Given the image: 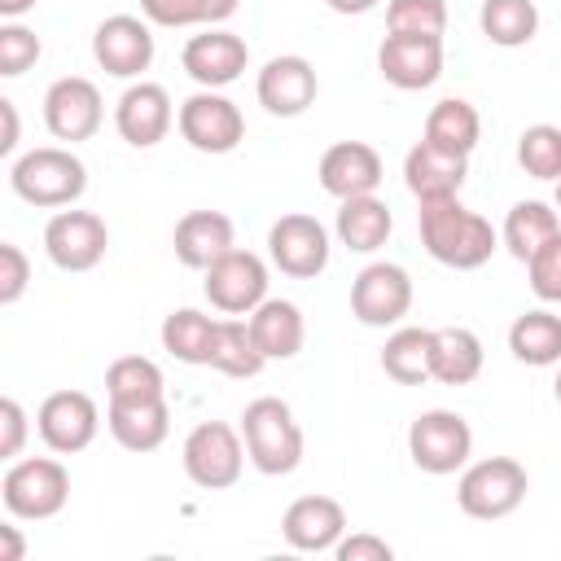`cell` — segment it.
<instances>
[{
	"label": "cell",
	"mask_w": 561,
	"mask_h": 561,
	"mask_svg": "<svg viewBox=\"0 0 561 561\" xmlns=\"http://www.w3.org/2000/svg\"><path fill=\"white\" fill-rule=\"evenodd\" d=\"M35 9V0H0V18L4 22H18L22 13H31Z\"/></svg>",
	"instance_id": "7dc6e473"
},
{
	"label": "cell",
	"mask_w": 561,
	"mask_h": 561,
	"mask_svg": "<svg viewBox=\"0 0 561 561\" xmlns=\"http://www.w3.org/2000/svg\"><path fill=\"white\" fill-rule=\"evenodd\" d=\"M210 368H219L224 377H259L267 368V355L259 351V342L250 333V320H237V316H219L215 320Z\"/></svg>",
	"instance_id": "f546056e"
},
{
	"label": "cell",
	"mask_w": 561,
	"mask_h": 561,
	"mask_svg": "<svg viewBox=\"0 0 561 561\" xmlns=\"http://www.w3.org/2000/svg\"><path fill=\"white\" fill-rule=\"evenodd\" d=\"M26 408L13 399V394H4L0 399V456L4 460H18L22 456V447H26Z\"/></svg>",
	"instance_id": "b9f144b4"
},
{
	"label": "cell",
	"mask_w": 561,
	"mask_h": 561,
	"mask_svg": "<svg viewBox=\"0 0 561 561\" xmlns=\"http://www.w3.org/2000/svg\"><path fill=\"white\" fill-rule=\"evenodd\" d=\"M245 320H250V333H254L259 351L267 355V364L294 359L307 342V320H302L298 302H289V298H263Z\"/></svg>",
	"instance_id": "d4e9b609"
},
{
	"label": "cell",
	"mask_w": 561,
	"mask_h": 561,
	"mask_svg": "<svg viewBox=\"0 0 561 561\" xmlns=\"http://www.w3.org/2000/svg\"><path fill=\"white\" fill-rule=\"evenodd\" d=\"M105 425L114 434V443L123 451H158L171 434V408H167V394L162 399H131V403H110L105 408Z\"/></svg>",
	"instance_id": "cb8c5ba5"
},
{
	"label": "cell",
	"mask_w": 561,
	"mask_h": 561,
	"mask_svg": "<svg viewBox=\"0 0 561 561\" xmlns=\"http://www.w3.org/2000/svg\"><path fill=\"white\" fill-rule=\"evenodd\" d=\"M241 0H140V13L153 26H224Z\"/></svg>",
	"instance_id": "d590c367"
},
{
	"label": "cell",
	"mask_w": 561,
	"mask_h": 561,
	"mask_svg": "<svg viewBox=\"0 0 561 561\" xmlns=\"http://www.w3.org/2000/svg\"><path fill=\"white\" fill-rule=\"evenodd\" d=\"M110 250V228L101 215L92 210H57L44 224V254L53 259V267L61 272H92Z\"/></svg>",
	"instance_id": "7c38bea8"
},
{
	"label": "cell",
	"mask_w": 561,
	"mask_h": 561,
	"mask_svg": "<svg viewBox=\"0 0 561 561\" xmlns=\"http://www.w3.org/2000/svg\"><path fill=\"white\" fill-rule=\"evenodd\" d=\"M333 557H337V561H390L394 548H390L381 535H373V530H355V535H342V539H337Z\"/></svg>",
	"instance_id": "7bdbcfd3"
},
{
	"label": "cell",
	"mask_w": 561,
	"mask_h": 561,
	"mask_svg": "<svg viewBox=\"0 0 561 561\" xmlns=\"http://www.w3.org/2000/svg\"><path fill=\"white\" fill-rule=\"evenodd\" d=\"M416 219H421L425 254L443 267H456V272H478L482 263H491V254L500 245V232L491 228V219L469 210L460 197L421 202Z\"/></svg>",
	"instance_id": "6da1fadb"
},
{
	"label": "cell",
	"mask_w": 561,
	"mask_h": 561,
	"mask_svg": "<svg viewBox=\"0 0 561 561\" xmlns=\"http://www.w3.org/2000/svg\"><path fill=\"white\" fill-rule=\"evenodd\" d=\"M412 311V276L399 263H368L351 280V316L368 329H390Z\"/></svg>",
	"instance_id": "8fae6325"
},
{
	"label": "cell",
	"mask_w": 561,
	"mask_h": 561,
	"mask_svg": "<svg viewBox=\"0 0 561 561\" xmlns=\"http://www.w3.org/2000/svg\"><path fill=\"white\" fill-rule=\"evenodd\" d=\"M0 118H4V136H0V153L9 158L18 149V105L9 96H0Z\"/></svg>",
	"instance_id": "ee69618b"
},
{
	"label": "cell",
	"mask_w": 561,
	"mask_h": 561,
	"mask_svg": "<svg viewBox=\"0 0 561 561\" xmlns=\"http://www.w3.org/2000/svg\"><path fill=\"white\" fill-rule=\"evenodd\" d=\"M526 491H530V478H526V465L522 460H513V456H486V460L465 465V473L456 482V504L473 522H500V517H508V513L522 508Z\"/></svg>",
	"instance_id": "5b68a950"
},
{
	"label": "cell",
	"mask_w": 561,
	"mask_h": 561,
	"mask_svg": "<svg viewBox=\"0 0 561 561\" xmlns=\"http://www.w3.org/2000/svg\"><path fill=\"white\" fill-rule=\"evenodd\" d=\"M469 175V158L434 149L430 140H416L403 158V184L416 202H438V197H460V184Z\"/></svg>",
	"instance_id": "7402d4cb"
},
{
	"label": "cell",
	"mask_w": 561,
	"mask_h": 561,
	"mask_svg": "<svg viewBox=\"0 0 561 561\" xmlns=\"http://www.w3.org/2000/svg\"><path fill=\"white\" fill-rule=\"evenodd\" d=\"M175 259L193 272H206L215 259H224L232 245H237V228L224 210H188L180 224H175Z\"/></svg>",
	"instance_id": "603a6c76"
},
{
	"label": "cell",
	"mask_w": 561,
	"mask_h": 561,
	"mask_svg": "<svg viewBox=\"0 0 561 561\" xmlns=\"http://www.w3.org/2000/svg\"><path fill=\"white\" fill-rule=\"evenodd\" d=\"M210 342H215V316H206L197 307H175L162 320V351L175 355L180 364L210 368Z\"/></svg>",
	"instance_id": "d6a6232c"
},
{
	"label": "cell",
	"mask_w": 561,
	"mask_h": 561,
	"mask_svg": "<svg viewBox=\"0 0 561 561\" xmlns=\"http://www.w3.org/2000/svg\"><path fill=\"white\" fill-rule=\"evenodd\" d=\"M329 228L307 210H289L267 228V259L294 280H316L329 267Z\"/></svg>",
	"instance_id": "9c48e42d"
},
{
	"label": "cell",
	"mask_w": 561,
	"mask_h": 561,
	"mask_svg": "<svg viewBox=\"0 0 561 561\" xmlns=\"http://www.w3.org/2000/svg\"><path fill=\"white\" fill-rule=\"evenodd\" d=\"M280 535L294 552H333L346 535V508L333 495H298L280 517Z\"/></svg>",
	"instance_id": "44dd1931"
},
{
	"label": "cell",
	"mask_w": 561,
	"mask_h": 561,
	"mask_svg": "<svg viewBox=\"0 0 561 561\" xmlns=\"http://www.w3.org/2000/svg\"><path fill=\"white\" fill-rule=\"evenodd\" d=\"M31 285V259L22 245L0 241V307H13Z\"/></svg>",
	"instance_id": "60d3db41"
},
{
	"label": "cell",
	"mask_w": 561,
	"mask_h": 561,
	"mask_svg": "<svg viewBox=\"0 0 561 561\" xmlns=\"http://www.w3.org/2000/svg\"><path fill=\"white\" fill-rule=\"evenodd\" d=\"M478 26L495 48H522L539 35V9L535 0H482Z\"/></svg>",
	"instance_id": "836d02e7"
},
{
	"label": "cell",
	"mask_w": 561,
	"mask_h": 561,
	"mask_svg": "<svg viewBox=\"0 0 561 561\" xmlns=\"http://www.w3.org/2000/svg\"><path fill=\"white\" fill-rule=\"evenodd\" d=\"M92 57L114 79H140L153 66V31L149 18L114 13L92 31Z\"/></svg>",
	"instance_id": "9a60e30c"
},
{
	"label": "cell",
	"mask_w": 561,
	"mask_h": 561,
	"mask_svg": "<svg viewBox=\"0 0 561 561\" xmlns=\"http://www.w3.org/2000/svg\"><path fill=\"white\" fill-rule=\"evenodd\" d=\"M9 188L39 210H61L75 206L88 188V167L79 162V153L61 149V145H39L22 158H13L9 167Z\"/></svg>",
	"instance_id": "3957f363"
},
{
	"label": "cell",
	"mask_w": 561,
	"mask_h": 561,
	"mask_svg": "<svg viewBox=\"0 0 561 561\" xmlns=\"http://www.w3.org/2000/svg\"><path fill=\"white\" fill-rule=\"evenodd\" d=\"M408 456L421 473H434V478H447L456 469L469 465L473 456V430L460 412L451 408H430L421 412L412 425H408Z\"/></svg>",
	"instance_id": "52a82bcc"
},
{
	"label": "cell",
	"mask_w": 561,
	"mask_h": 561,
	"mask_svg": "<svg viewBox=\"0 0 561 561\" xmlns=\"http://www.w3.org/2000/svg\"><path fill=\"white\" fill-rule=\"evenodd\" d=\"M180 460H184V473L193 486L202 491H228L241 482V469H245V438L241 430H232L228 421H202L188 430L184 447H180Z\"/></svg>",
	"instance_id": "8992f818"
},
{
	"label": "cell",
	"mask_w": 561,
	"mask_h": 561,
	"mask_svg": "<svg viewBox=\"0 0 561 561\" xmlns=\"http://www.w3.org/2000/svg\"><path fill=\"white\" fill-rule=\"evenodd\" d=\"M561 232V219H557V210L548 206V202H539V197H530V202H517L508 215H504V228H500V241H504V250L517 259V263H526L548 237H557Z\"/></svg>",
	"instance_id": "1f68e13d"
},
{
	"label": "cell",
	"mask_w": 561,
	"mask_h": 561,
	"mask_svg": "<svg viewBox=\"0 0 561 561\" xmlns=\"http://www.w3.org/2000/svg\"><path fill=\"white\" fill-rule=\"evenodd\" d=\"M241 438H245V456L259 473L267 478H285L302 465V425L294 416V408L276 394L250 399L241 412Z\"/></svg>",
	"instance_id": "7a4b0ae2"
},
{
	"label": "cell",
	"mask_w": 561,
	"mask_h": 561,
	"mask_svg": "<svg viewBox=\"0 0 561 561\" xmlns=\"http://www.w3.org/2000/svg\"><path fill=\"white\" fill-rule=\"evenodd\" d=\"M180 66L193 83L202 88H228L241 79V70L250 66V44L237 31L224 26H206L202 35H193L180 53Z\"/></svg>",
	"instance_id": "ac0fdd59"
},
{
	"label": "cell",
	"mask_w": 561,
	"mask_h": 561,
	"mask_svg": "<svg viewBox=\"0 0 561 561\" xmlns=\"http://www.w3.org/2000/svg\"><path fill=\"white\" fill-rule=\"evenodd\" d=\"M105 394H110V403L162 399L167 394V381H162V368L149 355H118L105 368Z\"/></svg>",
	"instance_id": "e575fe53"
},
{
	"label": "cell",
	"mask_w": 561,
	"mask_h": 561,
	"mask_svg": "<svg viewBox=\"0 0 561 561\" xmlns=\"http://www.w3.org/2000/svg\"><path fill=\"white\" fill-rule=\"evenodd\" d=\"M430 346H434V329H394L381 346V373L399 386H425L434 381V364H430Z\"/></svg>",
	"instance_id": "4dcf8cb0"
},
{
	"label": "cell",
	"mask_w": 561,
	"mask_h": 561,
	"mask_svg": "<svg viewBox=\"0 0 561 561\" xmlns=\"http://www.w3.org/2000/svg\"><path fill=\"white\" fill-rule=\"evenodd\" d=\"M552 394H557V403H561V368H557V381H552Z\"/></svg>",
	"instance_id": "c3c4849f"
},
{
	"label": "cell",
	"mask_w": 561,
	"mask_h": 561,
	"mask_svg": "<svg viewBox=\"0 0 561 561\" xmlns=\"http://www.w3.org/2000/svg\"><path fill=\"white\" fill-rule=\"evenodd\" d=\"M377 70L399 92H421L443 75V35H386L377 48Z\"/></svg>",
	"instance_id": "d6986e66"
},
{
	"label": "cell",
	"mask_w": 561,
	"mask_h": 561,
	"mask_svg": "<svg viewBox=\"0 0 561 561\" xmlns=\"http://www.w3.org/2000/svg\"><path fill=\"white\" fill-rule=\"evenodd\" d=\"M175 127L197 153H232L245 140V114L219 88H202L184 96L175 110Z\"/></svg>",
	"instance_id": "ba28073f"
},
{
	"label": "cell",
	"mask_w": 561,
	"mask_h": 561,
	"mask_svg": "<svg viewBox=\"0 0 561 561\" xmlns=\"http://www.w3.org/2000/svg\"><path fill=\"white\" fill-rule=\"evenodd\" d=\"M35 430L48 451L75 456V451L92 447V438L101 430V408L88 390H53L35 412Z\"/></svg>",
	"instance_id": "5bb4252c"
},
{
	"label": "cell",
	"mask_w": 561,
	"mask_h": 561,
	"mask_svg": "<svg viewBox=\"0 0 561 561\" xmlns=\"http://www.w3.org/2000/svg\"><path fill=\"white\" fill-rule=\"evenodd\" d=\"M390 35H443L447 31V0H390L386 4Z\"/></svg>",
	"instance_id": "74e56055"
},
{
	"label": "cell",
	"mask_w": 561,
	"mask_h": 561,
	"mask_svg": "<svg viewBox=\"0 0 561 561\" xmlns=\"http://www.w3.org/2000/svg\"><path fill=\"white\" fill-rule=\"evenodd\" d=\"M171 123H175V105H171V92L162 83L136 79L114 101V127L131 149H153L158 140H167Z\"/></svg>",
	"instance_id": "2e32d148"
},
{
	"label": "cell",
	"mask_w": 561,
	"mask_h": 561,
	"mask_svg": "<svg viewBox=\"0 0 561 561\" xmlns=\"http://www.w3.org/2000/svg\"><path fill=\"white\" fill-rule=\"evenodd\" d=\"M206 302L224 316H250L263 298H267V263L254 250H228L224 259H215L206 267Z\"/></svg>",
	"instance_id": "4fadbf2b"
},
{
	"label": "cell",
	"mask_w": 561,
	"mask_h": 561,
	"mask_svg": "<svg viewBox=\"0 0 561 561\" xmlns=\"http://www.w3.org/2000/svg\"><path fill=\"white\" fill-rule=\"evenodd\" d=\"M0 500L18 522H48L70 500V469L57 456H18L0 478Z\"/></svg>",
	"instance_id": "277c9868"
},
{
	"label": "cell",
	"mask_w": 561,
	"mask_h": 561,
	"mask_svg": "<svg viewBox=\"0 0 561 561\" xmlns=\"http://www.w3.org/2000/svg\"><path fill=\"white\" fill-rule=\"evenodd\" d=\"M320 79L316 66L298 53H280L272 61H263L259 79H254V96L272 118H298L307 105H316Z\"/></svg>",
	"instance_id": "e0dca14e"
},
{
	"label": "cell",
	"mask_w": 561,
	"mask_h": 561,
	"mask_svg": "<svg viewBox=\"0 0 561 561\" xmlns=\"http://www.w3.org/2000/svg\"><path fill=\"white\" fill-rule=\"evenodd\" d=\"M517 162L526 175L535 180H561V127L552 123H535L517 136Z\"/></svg>",
	"instance_id": "8d00e7d4"
},
{
	"label": "cell",
	"mask_w": 561,
	"mask_h": 561,
	"mask_svg": "<svg viewBox=\"0 0 561 561\" xmlns=\"http://www.w3.org/2000/svg\"><path fill=\"white\" fill-rule=\"evenodd\" d=\"M26 557V539L18 535V526H0V561H22Z\"/></svg>",
	"instance_id": "f6af8a7d"
},
{
	"label": "cell",
	"mask_w": 561,
	"mask_h": 561,
	"mask_svg": "<svg viewBox=\"0 0 561 561\" xmlns=\"http://www.w3.org/2000/svg\"><path fill=\"white\" fill-rule=\"evenodd\" d=\"M526 276L539 302H561V232L548 237L530 259H526Z\"/></svg>",
	"instance_id": "ab89813d"
},
{
	"label": "cell",
	"mask_w": 561,
	"mask_h": 561,
	"mask_svg": "<svg viewBox=\"0 0 561 561\" xmlns=\"http://www.w3.org/2000/svg\"><path fill=\"white\" fill-rule=\"evenodd\" d=\"M316 175H320V188L329 197L346 202V197L377 193L381 180H386V162H381V153L368 140H337V145L324 149Z\"/></svg>",
	"instance_id": "ffe728a7"
},
{
	"label": "cell",
	"mask_w": 561,
	"mask_h": 561,
	"mask_svg": "<svg viewBox=\"0 0 561 561\" xmlns=\"http://www.w3.org/2000/svg\"><path fill=\"white\" fill-rule=\"evenodd\" d=\"M39 53H44V44H39V35L31 26H22V22H4L0 26V75L4 79L26 75L39 61Z\"/></svg>",
	"instance_id": "f35d334b"
},
{
	"label": "cell",
	"mask_w": 561,
	"mask_h": 561,
	"mask_svg": "<svg viewBox=\"0 0 561 561\" xmlns=\"http://www.w3.org/2000/svg\"><path fill=\"white\" fill-rule=\"evenodd\" d=\"M508 351H513V359H522L530 368L561 364V316H552L548 307L522 311L508 324Z\"/></svg>",
	"instance_id": "f1b7e54d"
},
{
	"label": "cell",
	"mask_w": 561,
	"mask_h": 561,
	"mask_svg": "<svg viewBox=\"0 0 561 561\" xmlns=\"http://www.w3.org/2000/svg\"><path fill=\"white\" fill-rule=\"evenodd\" d=\"M333 13H342V18H359V13H368V9H377L381 0H324Z\"/></svg>",
	"instance_id": "bcb514c9"
},
{
	"label": "cell",
	"mask_w": 561,
	"mask_h": 561,
	"mask_svg": "<svg viewBox=\"0 0 561 561\" xmlns=\"http://www.w3.org/2000/svg\"><path fill=\"white\" fill-rule=\"evenodd\" d=\"M421 140H430L434 149H447V153L469 158L478 149V140H482V118H478V110L465 96H443L425 114V136Z\"/></svg>",
	"instance_id": "83f0119b"
},
{
	"label": "cell",
	"mask_w": 561,
	"mask_h": 561,
	"mask_svg": "<svg viewBox=\"0 0 561 561\" xmlns=\"http://www.w3.org/2000/svg\"><path fill=\"white\" fill-rule=\"evenodd\" d=\"M557 210H561V180H557Z\"/></svg>",
	"instance_id": "681fc988"
},
{
	"label": "cell",
	"mask_w": 561,
	"mask_h": 561,
	"mask_svg": "<svg viewBox=\"0 0 561 561\" xmlns=\"http://www.w3.org/2000/svg\"><path fill=\"white\" fill-rule=\"evenodd\" d=\"M333 228H337V241L351 254H377L394 232V215L377 193H364V197H346L337 206V224Z\"/></svg>",
	"instance_id": "484cf974"
},
{
	"label": "cell",
	"mask_w": 561,
	"mask_h": 561,
	"mask_svg": "<svg viewBox=\"0 0 561 561\" xmlns=\"http://www.w3.org/2000/svg\"><path fill=\"white\" fill-rule=\"evenodd\" d=\"M482 337L465 324H443L434 329V346H430V364H434V381L443 386H469L482 373Z\"/></svg>",
	"instance_id": "4316f807"
},
{
	"label": "cell",
	"mask_w": 561,
	"mask_h": 561,
	"mask_svg": "<svg viewBox=\"0 0 561 561\" xmlns=\"http://www.w3.org/2000/svg\"><path fill=\"white\" fill-rule=\"evenodd\" d=\"M101 118H105V101H101V88L83 75H61L48 83L44 92V127L48 136L66 140V145H79V140H92L101 131Z\"/></svg>",
	"instance_id": "30bf717a"
}]
</instances>
